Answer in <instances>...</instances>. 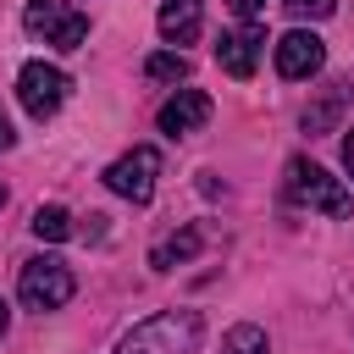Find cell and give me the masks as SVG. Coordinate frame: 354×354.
I'll return each instance as SVG.
<instances>
[{"label":"cell","mask_w":354,"mask_h":354,"mask_svg":"<svg viewBox=\"0 0 354 354\" xmlns=\"http://www.w3.org/2000/svg\"><path fill=\"white\" fill-rule=\"evenodd\" d=\"M199 337H205L199 310H160V315L138 321L116 343V354H199Z\"/></svg>","instance_id":"obj_1"},{"label":"cell","mask_w":354,"mask_h":354,"mask_svg":"<svg viewBox=\"0 0 354 354\" xmlns=\"http://www.w3.org/2000/svg\"><path fill=\"white\" fill-rule=\"evenodd\" d=\"M288 199L304 205V210H315V216H348V188L326 166H315L304 155L288 160Z\"/></svg>","instance_id":"obj_2"},{"label":"cell","mask_w":354,"mask_h":354,"mask_svg":"<svg viewBox=\"0 0 354 354\" xmlns=\"http://www.w3.org/2000/svg\"><path fill=\"white\" fill-rule=\"evenodd\" d=\"M72 293H77V277H72V266L55 260V254L28 260L22 277H17V299H22L28 310H39V315H44V310H61Z\"/></svg>","instance_id":"obj_3"},{"label":"cell","mask_w":354,"mask_h":354,"mask_svg":"<svg viewBox=\"0 0 354 354\" xmlns=\"http://www.w3.org/2000/svg\"><path fill=\"white\" fill-rule=\"evenodd\" d=\"M22 28H28L33 39L55 44V50H83V39H88V17L72 11L66 0H28Z\"/></svg>","instance_id":"obj_4"},{"label":"cell","mask_w":354,"mask_h":354,"mask_svg":"<svg viewBox=\"0 0 354 354\" xmlns=\"http://www.w3.org/2000/svg\"><path fill=\"white\" fill-rule=\"evenodd\" d=\"M155 177H160V155L149 144H133L122 160L105 166V188L122 194V199H133V205H149L155 199Z\"/></svg>","instance_id":"obj_5"},{"label":"cell","mask_w":354,"mask_h":354,"mask_svg":"<svg viewBox=\"0 0 354 354\" xmlns=\"http://www.w3.org/2000/svg\"><path fill=\"white\" fill-rule=\"evenodd\" d=\"M66 72L61 66H50V61H28L22 72H17V100H22V111L33 116V122H44V116H55L61 111V100H66Z\"/></svg>","instance_id":"obj_6"},{"label":"cell","mask_w":354,"mask_h":354,"mask_svg":"<svg viewBox=\"0 0 354 354\" xmlns=\"http://www.w3.org/2000/svg\"><path fill=\"white\" fill-rule=\"evenodd\" d=\"M271 55H277V72H282L288 83H299V77H315V72L326 66V44H321L310 28H293V33H282V39L271 44Z\"/></svg>","instance_id":"obj_7"},{"label":"cell","mask_w":354,"mask_h":354,"mask_svg":"<svg viewBox=\"0 0 354 354\" xmlns=\"http://www.w3.org/2000/svg\"><path fill=\"white\" fill-rule=\"evenodd\" d=\"M260 55H266V28H254V22H243V28H232V33L216 39V61H221V72L238 77V83L254 77Z\"/></svg>","instance_id":"obj_8"},{"label":"cell","mask_w":354,"mask_h":354,"mask_svg":"<svg viewBox=\"0 0 354 354\" xmlns=\"http://www.w3.org/2000/svg\"><path fill=\"white\" fill-rule=\"evenodd\" d=\"M210 111H216V105H210V94H205V88H177V94L160 105V116H155V122H160V133H166V138H188V133H199V127L210 122Z\"/></svg>","instance_id":"obj_9"},{"label":"cell","mask_w":354,"mask_h":354,"mask_svg":"<svg viewBox=\"0 0 354 354\" xmlns=\"http://www.w3.org/2000/svg\"><path fill=\"white\" fill-rule=\"evenodd\" d=\"M155 28H160L166 44H194L199 28H205V11H199V0H166L160 17H155Z\"/></svg>","instance_id":"obj_10"},{"label":"cell","mask_w":354,"mask_h":354,"mask_svg":"<svg viewBox=\"0 0 354 354\" xmlns=\"http://www.w3.org/2000/svg\"><path fill=\"white\" fill-rule=\"evenodd\" d=\"M199 243H205V232H199V227H177L171 238H160V243L149 249V266H155V271H177L183 260H194V254H199Z\"/></svg>","instance_id":"obj_11"},{"label":"cell","mask_w":354,"mask_h":354,"mask_svg":"<svg viewBox=\"0 0 354 354\" xmlns=\"http://www.w3.org/2000/svg\"><path fill=\"white\" fill-rule=\"evenodd\" d=\"M221 354H271V343H266V332H260L254 321H238V326L221 337Z\"/></svg>","instance_id":"obj_12"},{"label":"cell","mask_w":354,"mask_h":354,"mask_svg":"<svg viewBox=\"0 0 354 354\" xmlns=\"http://www.w3.org/2000/svg\"><path fill=\"white\" fill-rule=\"evenodd\" d=\"M337 111H343V83H332V88H326V100H321L315 111H304V133H310V138H315V133H332Z\"/></svg>","instance_id":"obj_13"},{"label":"cell","mask_w":354,"mask_h":354,"mask_svg":"<svg viewBox=\"0 0 354 354\" xmlns=\"http://www.w3.org/2000/svg\"><path fill=\"white\" fill-rule=\"evenodd\" d=\"M33 232H39L44 243H61V238H72V216H66L61 205H39V210H33Z\"/></svg>","instance_id":"obj_14"},{"label":"cell","mask_w":354,"mask_h":354,"mask_svg":"<svg viewBox=\"0 0 354 354\" xmlns=\"http://www.w3.org/2000/svg\"><path fill=\"white\" fill-rule=\"evenodd\" d=\"M144 72H149L155 83H183V77H188V55H177V50H155V55L144 61Z\"/></svg>","instance_id":"obj_15"},{"label":"cell","mask_w":354,"mask_h":354,"mask_svg":"<svg viewBox=\"0 0 354 354\" xmlns=\"http://www.w3.org/2000/svg\"><path fill=\"white\" fill-rule=\"evenodd\" d=\"M282 6H288L293 17H310V22H315V17H332V11H337V0H282Z\"/></svg>","instance_id":"obj_16"},{"label":"cell","mask_w":354,"mask_h":354,"mask_svg":"<svg viewBox=\"0 0 354 354\" xmlns=\"http://www.w3.org/2000/svg\"><path fill=\"white\" fill-rule=\"evenodd\" d=\"M227 11H232L238 22H254V17L266 11V0H227Z\"/></svg>","instance_id":"obj_17"},{"label":"cell","mask_w":354,"mask_h":354,"mask_svg":"<svg viewBox=\"0 0 354 354\" xmlns=\"http://www.w3.org/2000/svg\"><path fill=\"white\" fill-rule=\"evenodd\" d=\"M343 166H348V177H354V127L343 133Z\"/></svg>","instance_id":"obj_18"},{"label":"cell","mask_w":354,"mask_h":354,"mask_svg":"<svg viewBox=\"0 0 354 354\" xmlns=\"http://www.w3.org/2000/svg\"><path fill=\"white\" fill-rule=\"evenodd\" d=\"M11 144H17V133H11V122L0 116V149H11Z\"/></svg>","instance_id":"obj_19"},{"label":"cell","mask_w":354,"mask_h":354,"mask_svg":"<svg viewBox=\"0 0 354 354\" xmlns=\"http://www.w3.org/2000/svg\"><path fill=\"white\" fill-rule=\"evenodd\" d=\"M6 326H11V310H6V299H0V337H6Z\"/></svg>","instance_id":"obj_20"},{"label":"cell","mask_w":354,"mask_h":354,"mask_svg":"<svg viewBox=\"0 0 354 354\" xmlns=\"http://www.w3.org/2000/svg\"><path fill=\"white\" fill-rule=\"evenodd\" d=\"M0 205H6V183H0Z\"/></svg>","instance_id":"obj_21"}]
</instances>
